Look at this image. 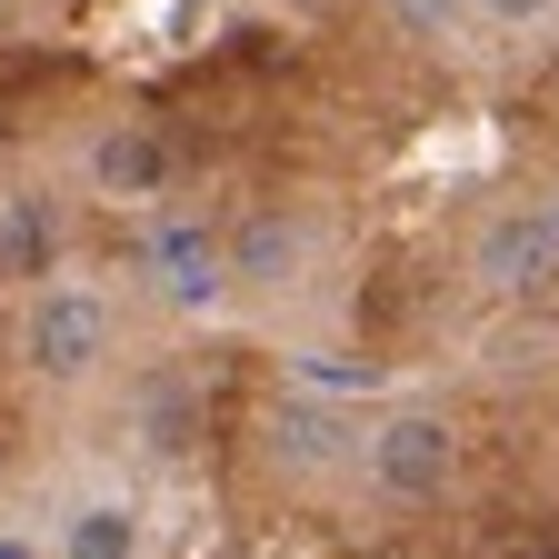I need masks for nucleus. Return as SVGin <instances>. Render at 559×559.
I'll return each instance as SVG.
<instances>
[{
	"mask_svg": "<svg viewBox=\"0 0 559 559\" xmlns=\"http://www.w3.org/2000/svg\"><path fill=\"white\" fill-rule=\"evenodd\" d=\"M360 479L380 489L390 510H440L460 489V419L450 409H380L370 419V450H360Z\"/></svg>",
	"mask_w": 559,
	"mask_h": 559,
	"instance_id": "nucleus-1",
	"label": "nucleus"
},
{
	"mask_svg": "<svg viewBox=\"0 0 559 559\" xmlns=\"http://www.w3.org/2000/svg\"><path fill=\"white\" fill-rule=\"evenodd\" d=\"M110 300L100 290H81V280H40V290H21V370L31 380H50V390H81V380H100V360H110Z\"/></svg>",
	"mask_w": 559,
	"mask_h": 559,
	"instance_id": "nucleus-2",
	"label": "nucleus"
},
{
	"mask_svg": "<svg viewBox=\"0 0 559 559\" xmlns=\"http://www.w3.org/2000/svg\"><path fill=\"white\" fill-rule=\"evenodd\" d=\"M140 270H151V300L180 310V320H210L240 280H230V240L210 230V221H170L151 250H140Z\"/></svg>",
	"mask_w": 559,
	"mask_h": 559,
	"instance_id": "nucleus-3",
	"label": "nucleus"
},
{
	"mask_svg": "<svg viewBox=\"0 0 559 559\" xmlns=\"http://www.w3.org/2000/svg\"><path fill=\"white\" fill-rule=\"evenodd\" d=\"M549 270H559V210H549V200L500 210V221L479 230V250H469V280H479L489 300H520V290H539Z\"/></svg>",
	"mask_w": 559,
	"mask_h": 559,
	"instance_id": "nucleus-4",
	"label": "nucleus"
},
{
	"mask_svg": "<svg viewBox=\"0 0 559 559\" xmlns=\"http://www.w3.org/2000/svg\"><path fill=\"white\" fill-rule=\"evenodd\" d=\"M170 140H160V120H110L100 140H91V160H81V180H91V200H110V210H140V200H170Z\"/></svg>",
	"mask_w": 559,
	"mask_h": 559,
	"instance_id": "nucleus-5",
	"label": "nucleus"
},
{
	"mask_svg": "<svg viewBox=\"0 0 559 559\" xmlns=\"http://www.w3.org/2000/svg\"><path fill=\"white\" fill-rule=\"evenodd\" d=\"M360 450H370V430H349V419L320 409V400H280V419H270V460H280V479H300V489L360 469Z\"/></svg>",
	"mask_w": 559,
	"mask_h": 559,
	"instance_id": "nucleus-6",
	"label": "nucleus"
},
{
	"mask_svg": "<svg viewBox=\"0 0 559 559\" xmlns=\"http://www.w3.org/2000/svg\"><path fill=\"white\" fill-rule=\"evenodd\" d=\"M310 250H320L310 221H290V210H250V221L230 230V280H240L250 300H280V290L310 270Z\"/></svg>",
	"mask_w": 559,
	"mask_h": 559,
	"instance_id": "nucleus-7",
	"label": "nucleus"
},
{
	"mask_svg": "<svg viewBox=\"0 0 559 559\" xmlns=\"http://www.w3.org/2000/svg\"><path fill=\"white\" fill-rule=\"evenodd\" d=\"M0 280H11V290L60 280V210L40 190H11V200H0Z\"/></svg>",
	"mask_w": 559,
	"mask_h": 559,
	"instance_id": "nucleus-8",
	"label": "nucleus"
},
{
	"mask_svg": "<svg viewBox=\"0 0 559 559\" xmlns=\"http://www.w3.org/2000/svg\"><path fill=\"white\" fill-rule=\"evenodd\" d=\"M151 549V530H140V500H120V489H91V500L60 510V559H140Z\"/></svg>",
	"mask_w": 559,
	"mask_h": 559,
	"instance_id": "nucleus-9",
	"label": "nucleus"
},
{
	"mask_svg": "<svg viewBox=\"0 0 559 559\" xmlns=\"http://www.w3.org/2000/svg\"><path fill=\"white\" fill-rule=\"evenodd\" d=\"M140 440H151L160 460H190V440H200V400H190V380H151L140 390Z\"/></svg>",
	"mask_w": 559,
	"mask_h": 559,
	"instance_id": "nucleus-10",
	"label": "nucleus"
},
{
	"mask_svg": "<svg viewBox=\"0 0 559 559\" xmlns=\"http://www.w3.org/2000/svg\"><path fill=\"white\" fill-rule=\"evenodd\" d=\"M380 11H390V21H400L409 40H460L479 0H380Z\"/></svg>",
	"mask_w": 559,
	"mask_h": 559,
	"instance_id": "nucleus-11",
	"label": "nucleus"
},
{
	"mask_svg": "<svg viewBox=\"0 0 559 559\" xmlns=\"http://www.w3.org/2000/svg\"><path fill=\"white\" fill-rule=\"evenodd\" d=\"M559 11V0H479V21H500V31H539Z\"/></svg>",
	"mask_w": 559,
	"mask_h": 559,
	"instance_id": "nucleus-12",
	"label": "nucleus"
},
{
	"mask_svg": "<svg viewBox=\"0 0 559 559\" xmlns=\"http://www.w3.org/2000/svg\"><path fill=\"white\" fill-rule=\"evenodd\" d=\"M0 559H21V549H11V539H0Z\"/></svg>",
	"mask_w": 559,
	"mask_h": 559,
	"instance_id": "nucleus-13",
	"label": "nucleus"
},
{
	"mask_svg": "<svg viewBox=\"0 0 559 559\" xmlns=\"http://www.w3.org/2000/svg\"><path fill=\"white\" fill-rule=\"evenodd\" d=\"M310 11H320V0H310Z\"/></svg>",
	"mask_w": 559,
	"mask_h": 559,
	"instance_id": "nucleus-14",
	"label": "nucleus"
}]
</instances>
